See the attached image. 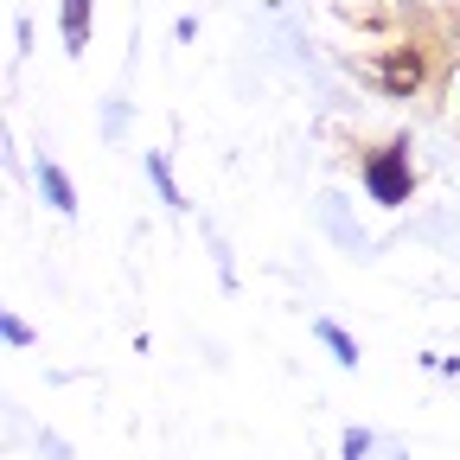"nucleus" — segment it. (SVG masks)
I'll return each mask as SVG.
<instances>
[{
	"label": "nucleus",
	"mask_w": 460,
	"mask_h": 460,
	"mask_svg": "<svg viewBox=\"0 0 460 460\" xmlns=\"http://www.w3.org/2000/svg\"><path fill=\"white\" fill-rule=\"evenodd\" d=\"M371 192H377L384 205H402V192H410V166H402V154H384V160L371 166Z\"/></svg>",
	"instance_id": "f257e3e1"
},
{
	"label": "nucleus",
	"mask_w": 460,
	"mask_h": 460,
	"mask_svg": "<svg viewBox=\"0 0 460 460\" xmlns=\"http://www.w3.org/2000/svg\"><path fill=\"white\" fill-rule=\"evenodd\" d=\"M39 186H45V199L58 205V211H77V192H71V180L58 166H39Z\"/></svg>",
	"instance_id": "f03ea898"
},
{
	"label": "nucleus",
	"mask_w": 460,
	"mask_h": 460,
	"mask_svg": "<svg viewBox=\"0 0 460 460\" xmlns=\"http://www.w3.org/2000/svg\"><path fill=\"white\" fill-rule=\"evenodd\" d=\"M84 26H90V0H65V45L84 51Z\"/></svg>",
	"instance_id": "7ed1b4c3"
},
{
	"label": "nucleus",
	"mask_w": 460,
	"mask_h": 460,
	"mask_svg": "<svg viewBox=\"0 0 460 460\" xmlns=\"http://www.w3.org/2000/svg\"><path fill=\"white\" fill-rule=\"evenodd\" d=\"M320 339H326V345H332V352H339V365H358V345H352V339H345L339 326H320Z\"/></svg>",
	"instance_id": "20e7f679"
},
{
	"label": "nucleus",
	"mask_w": 460,
	"mask_h": 460,
	"mask_svg": "<svg viewBox=\"0 0 460 460\" xmlns=\"http://www.w3.org/2000/svg\"><path fill=\"white\" fill-rule=\"evenodd\" d=\"M147 172H154V186H160V192H166V205H180V192H172V180H166V160H160V154H154V160H147Z\"/></svg>",
	"instance_id": "39448f33"
},
{
	"label": "nucleus",
	"mask_w": 460,
	"mask_h": 460,
	"mask_svg": "<svg viewBox=\"0 0 460 460\" xmlns=\"http://www.w3.org/2000/svg\"><path fill=\"white\" fill-rule=\"evenodd\" d=\"M365 454H371V435L352 429V435H345V460H365Z\"/></svg>",
	"instance_id": "423d86ee"
}]
</instances>
